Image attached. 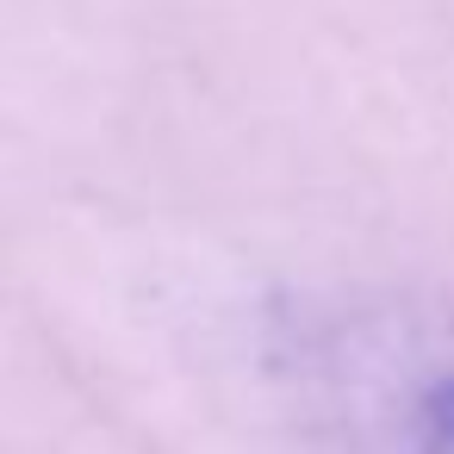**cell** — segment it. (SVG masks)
I'll list each match as a JSON object with an SVG mask.
<instances>
[{
	"instance_id": "1",
	"label": "cell",
	"mask_w": 454,
	"mask_h": 454,
	"mask_svg": "<svg viewBox=\"0 0 454 454\" xmlns=\"http://www.w3.org/2000/svg\"><path fill=\"white\" fill-rule=\"evenodd\" d=\"M442 411H448V417H454V392H448V398H442Z\"/></svg>"
}]
</instances>
